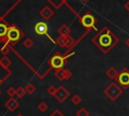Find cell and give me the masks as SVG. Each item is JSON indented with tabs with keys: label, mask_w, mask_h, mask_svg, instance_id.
I'll return each mask as SVG.
<instances>
[{
	"label": "cell",
	"mask_w": 129,
	"mask_h": 116,
	"mask_svg": "<svg viewBox=\"0 0 129 116\" xmlns=\"http://www.w3.org/2000/svg\"><path fill=\"white\" fill-rule=\"evenodd\" d=\"M23 45H24L26 48H30V47H32V45H33V41H32V39H31V38H26V39L24 40V42H23Z\"/></svg>",
	"instance_id": "cell-25"
},
{
	"label": "cell",
	"mask_w": 129,
	"mask_h": 116,
	"mask_svg": "<svg viewBox=\"0 0 129 116\" xmlns=\"http://www.w3.org/2000/svg\"><path fill=\"white\" fill-rule=\"evenodd\" d=\"M35 90H36V88L34 87V85L33 84H31V83H28L27 85H26V87H25V91H26V93L27 94H33L34 92H35Z\"/></svg>",
	"instance_id": "cell-21"
},
{
	"label": "cell",
	"mask_w": 129,
	"mask_h": 116,
	"mask_svg": "<svg viewBox=\"0 0 129 116\" xmlns=\"http://www.w3.org/2000/svg\"><path fill=\"white\" fill-rule=\"evenodd\" d=\"M106 75H107V77L110 78L111 80H115V81H116V79H117V77H118V75H119V72L116 70V68L110 67V68L106 71Z\"/></svg>",
	"instance_id": "cell-13"
},
{
	"label": "cell",
	"mask_w": 129,
	"mask_h": 116,
	"mask_svg": "<svg viewBox=\"0 0 129 116\" xmlns=\"http://www.w3.org/2000/svg\"><path fill=\"white\" fill-rule=\"evenodd\" d=\"M80 21H81V24L84 27H86L88 31H90L92 28H95V24L97 22L95 16L92 15L91 13H85L84 15H82L80 18Z\"/></svg>",
	"instance_id": "cell-6"
},
{
	"label": "cell",
	"mask_w": 129,
	"mask_h": 116,
	"mask_svg": "<svg viewBox=\"0 0 129 116\" xmlns=\"http://www.w3.org/2000/svg\"><path fill=\"white\" fill-rule=\"evenodd\" d=\"M49 116H64L61 112H60V110H58V109H55Z\"/></svg>",
	"instance_id": "cell-28"
},
{
	"label": "cell",
	"mask_w": 129,
	"mask_h": 116,
	"mask_svg": "<svg viewBox=\"0 0 129 116\" xmlns=\"http://www.w3.org/2000/svg\"><path fill=\"white\" fill-rule=\"evenodd\" d=\"M18 106H19V102H18L15 98H13V97H10V99H9L8 101H6V103H5V107H6L9 111H14V110H16V109L18 108Z\"/></svg>",
	"instance_id": "cell-12"
},
{
	"label": "cell",
	"mask_w": 129,
	"mask_h": 116,
	"mask_svg": "<svg viewBox=\"0 0 129 116\" xmlns=\"http://www.w3.org/2000/svg\"><path fill=\"white\" fill-rule=\"evenodd\" d=\"M56 87L55 86H53V85H50L47 89H46V92L49 94V95H51V96H54V94H55V92H56Z\"/></svg>",
	"instance_id": "cell-24"
},
{
	"label": "cell",
	"mask_w": 129,
	"mask_h": 116,
	"mask_svg": "<svg viewBox=\"0 0 129 116\" xmlns=\"http://www.w3.org/2000/svg\"><path fill=\"white\" fill-rule=\"evenodd\" d=\"M116 83L123 89L126 90L129 88V69L123 68L116 79Z\"/></svg>",
	"instance_id": "cell-5"
},
{
	"label": "cell",
	"mask_w": 129,
	"mask_h": 116,
	"mask_svg": "<svg viewBox=\"0 0 129 116\" xmlns=\"http://www.w3.org/2000/svg\"><path fill=\"white\" fill-rule=\"evenodd\" d=\"M0 63L2 64V66H4V67H5V68H7V69H8V68H9V66L11 65V61H10L7 56H5V55L0 60Z\"/></svg>",
	"instance_id": "cell-22"
},
{
	"label": "cell",
	"mask_w": 129,
	"mask_h": 116,
	"mask_svg": "<svg viewBox=\"0 0 129 116\" xmlns=\"http://www.w3.org/2000/svg\"><path fill=\"white\" fill-rule=\"evenodd\" d=\"M92 40L104 53H108L119 41L118 37L115 36L108 27H103L101 31H99L93 37Z\"/></svg>",
	"instance_id": "cell-1"
},
{
	"label": "cell",
	"mask_w": 129,
	"mask_h": 116,
	"mask_svg": "<svg viewBox=\"0 0 129 116\" xmlns=\"http://www.w3.org/2000/svg\"><path fill=\"white\" fill-rule=\"evenodd\" d=\"M16 116H23V115H22V114H20V113H19V114H17V115H16Z\"/></svg>",
	"instance_id": "cell-31"
},
{
	"label": "cell",
	"mask_w": 129,
	"mask_h": 116,
	"mask_svg": "<svg viewBox=\"0 0 129 116\" xmlns=\"http://www.w3.org/2000/svg\"><path fill=\"white\" fill-rule=\"evenodd\" d=\"M8 31V27L5 23H0V41H4V37H6Z\"/></svg>",
	"instance_id": "cell-15"
},
{
	"label": "cell",
	"mask_w": 129,
	"mask_h": 116,
	"mask_svg": "<svg viewBox=\"0 0 129 116\" xmlns=\"http://www.w3.org/2000/svg\"><path fill=\"white\" fill-rule=\"evenodd\" d=\"M105 96H107L111 101H116L122 94L123 89L115 82H112L110 85H108L104 90Z\"/></svg>",
	"instance_id": "cell-3"
},
{
	"label": "cell",
	"mask_w": 129,
	"mask_h": 116,
	"mask_svg": "<svg viewBox=\"0 0 129 116\" xmlns=\"http://www.w3.org/2000/svg\"><path fill=\"white\" fill-rule=\"evenodd\" d=\"M70 96H71L70 91H69L64 86L59 85V86L57 87L56 92H55V94H54L53 97L56 99L57 102H59V103H63Z\"/></svg>",
	"instance_id": "cell-7"
},
{
	"label": "cell",
	"mask_w": 129,
	"mask_h": 116,
	"mask_svg": "<svg viewBox=\"0 0 129 116\" xmlns=\"http://www.w3.org/2000/svg\"><path fill=\"white\" fill-rule=\"evenodd\" d=\"M8 51H9V46H8V44H5V45L1 48V52L3 53V55H6V54L8 53Z\"/></svg>",
	"instance_id": "cell-27"
},
{
	"label": "cell",
	"mask_w": 129,
	"mask_h": 116,
	"mask_svg": "<svg viewBox=\"0 0 129 116\" xmlns=\"http://www.w3.org/2000/svg\"><path fill=\"white\" fill-rule=\"evenodd\" d=\"M6 93H7V94H8V96H10V97H13V98H15V97H16V90H15L14 88H12V87L8 88Z\"/></svg>",
	"instance_id": "cell-26"
},
{
	"label": "cell",
	"mask_w": 129,
	"mask_h": 116,
	"mask_svg": "<svg viewBox=\"0 0 129 116\" xmlns=\"http://www.w3.org/2000/svg\"><path fill=\"white\" fill-rule=\"evenodd\" d=\"M25 95H26L25 88L19 87V88H17V89H16V97H17V98H23Z\"/></svg>",
	"instance_id": "cell-20"
},
{
	"label": "cell",
	"mask_w": 129,
	"mask_h": 116,
	"mask_svg": "<svg viewBox=\"0 0 129 116\" xmlns=\"http://www.w3.org/2000/svg\"><path fill=\"white\" fill-rule=\"evenodd\" d=\"M10 76H11V71L5 68L4 66H2V64L0 63V85H2Z\"/></svg>",
	"instance_id": "cell-10"
},
{
	"label": "cell",
	"mask_w": 129,
	"mask_h": 116,
	"mask_svg": "<svg viewBox=\"0 0 129 116\" xmlns=\"http://www.w3.org/2000/svg\"><path fill=\"white\" fill-rule=\"evenodd\" d=\"M71 28L68 24H61L58 28V33L59 34H70Z\"/></svg>",
	"instance_id": "cell-17"
},
{
	"label": "cell",
	"mask_w": 129,
	"mask_h": 116,
	"mask_svg": "<svg viewBox=\"0 0 129 116\" xmlns=\"http://www.w3.org/2000/svg\"><path fill=\"white\" fill-rule=\"evenodd\" d=\"M55 9H58V8H60L61 6H62V4H64L66 3V1L67 0H47Z\"/></svg>",
	"instance_id": "cell-16"
},
{
	"label": "cell",
	"mask_w": 129,
	"mask_h": 116,
	"mask_svg": "<svg viewBox=\"0 0 129 116\" xmlns=\"http://www.w3.org/2000/svg\"><path fill=\"white\" fill-rule=\"evenodd\" d=\"M124 8H125V9H126V10L129 12V0H128V1L125 3V5H124Z\"/></svg>",
	"instance_id": "cell-29"
},
{
	"label": "cell",
	"mask_w": 129,
	"mask_h": 116,
	"mask_svg": "<svg viewBox=\"0 0 129 116\" xmlns=\"http://www.w3.org/2000/svg\"><path fill=\"white\" fill-rule=\"evenodd\" d=\"M125 45H126L127 47H129V37H128V38L125 40Z\"/></svg>",
	"instance_id": "cell-30"
},
{
	"label": "cell",
	"mask_w": 129,
	"mask_h": 116,
	"mask_svg": "<svg viewBox=\"0 0 129 116\" xmlns=\"http://www.w3.org/2000/svg\"><path fill=\"white\" fill-rule=\"evenodd\" d=\"M22 35H23L22 32L15 25H11L8 27V31L6 34V40H7V42L15 43L22 37Z\"/></svg>",
	"instance_id": "cell-4"
},
{
	"label": "cell",
	"mask_w": 129,
	"mask_h": 116,
	"mask_svg": "<svg viewBox=\"0 0 129 116\" xmlns=\"http://www.w3.org/2000/svg\"><path fill=\"white\" fill-rule=\"evenodd\" d=\"M75 38L73 36H71L70 34H66L64 35V47H68L69 49H71L74 45H75Z\"/></svg>",
	"instance_id": "cell-14"
},
{
	"label": "cell",
	"mask_w": 129,
	"mask_h": 116,
	"mask_svg": "<svg viewBox=\"0 0 129 116\" xmlns=\"http://www.w3.org/2000/svg\"><path fill=\"white\" fill-rule=\"evenodd\" d=\"M71 102H72V104H74L75 106H78V105H80L81 102H82V97H81L79 94H75V95H73V96L71 97Z\"/></svg>",
	"instance_id": "cell-18"
},
{
	"label": "cell",
	"mask_w": 129,
	"mask_h": 116,
	"mask_svg": "<svg viewBox=\"0 0 129 116\" xmlns=\"http://www.w3.org/2000/svg\"><path fill=\"white\" fill-rule=\"evenodd\" d=\"M54 76H55L56 79L59 80V81H67V80H69V79L73 76V73H72L70 70H68V69L60 68V69L55 70Z\"/></svg>",
	"instance_id": "cell-9"
},
{
	"label": "cell",
	"mask_w": 129,
	"mask_h": 116,
	"mask_svg": "<svg viewBox=\"0 0 129 116\" xmlns=\"http://www.w3.org/2000/svg\"><path fill=\"white\" fill-rule=\"evenodd\" d=\"M89 115H90V112H89L85 107L80 108V109L76 112V116H89Z\"/></svg>",
	"instance_id": "cell-19"
},
{
	"label": "cell",
	"mask_w": 129,
	"mask_h": 116,
	"mask_svg": "<svg viewBox=\"0 0 129 116\" xmlns=\"http://www.w3.org/2000/svg\"><path fill=\"white\" fill-rule=\"evenodd\" d=\"M48 108V105L45 103V102H39L38 105H37V109L40 111V112H45Z\"/></svg>",
	"instance_id": "cell-23"
},
{
	"label": "cell",
	"mask_w": 129,
	"mask_h": 116,
	"mask_svg": "<svg viewBox=\"0 0 129 116\" xmlns=\"http://www.w3.org/2000/svg\"><path fill=\"white\" fill-rule=\"evenodd\" d=\"M73 53H59V52H56L54 53L49 60H48V64L50 66V69H54V70H57V69H60V68H63L64 65L68 63V57L73 55Z\"/></svg>",
	"instance_id": "cell-2"
},
{
	"label": "cell",
	"mask_w": 129,
	"mask_h": 116,
	"mask_svg": "<svg viewBox=\"0 0 129 116\" xmlns=\"http://www.w3.org/2000/svg\"><path fill=\"white\" fill-rule=\"evenodd\" d=\"M82 1H83V2H86V1H87V0H82Z\"/></svg>",
	"instance_id": "cell-32"
},
{
	"label": "cell",
	"mask_w": 129,
	"mask_h": 116,
	"mask_svg": "<svg viewBox=\"0 0 129 116\" xmlns=\"http://www.w3.org/2000/svg\"><path fill=\"white\" fill-rule=\"evenodd\" d=\"M34 31H35V33L36 34H38V35H46V36H48V38L52 41V42H55L49 35H48V26H47V24L45 23V22H43V21H39V22H37L36 24H35V26H34Z\"/></svg>",
	"instance_id": "cell-8"
},
{
	"label": "cell",
	"mask_w": 129,
	"mask_h": 116,
	"mask_svg": "<svg viewBox=\"0 0 129 116\" xmlns=\"http://www.w3.org/2000/svg\"><path fill=\"white\" fill-rule=\"evenodd\" d=\"M39 14H40V16H41L43 19L48 20V19H50V18L54 15V12H53V11H52L48 6H44V7L40 10Z\"/></svg>",
	"instance_id": "cell-11"
}]
</instances>
